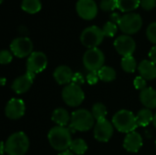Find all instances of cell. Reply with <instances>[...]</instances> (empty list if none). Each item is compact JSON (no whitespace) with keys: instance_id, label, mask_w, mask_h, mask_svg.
Here are the masks:
<instances>
[{"instance_id":"d6986e66","label":"cell","mask_w":156,"mask_h":155,"mask_svg":"<svg viewBox=\"0 0 156 155\" xmlns=\"http://www.w3.org/2000/svg\"><path fill=\"white\" fill-rule=\"evenodd\" d=\"M140 101L147 109L156 108V90L153 88H145L140 92Z\"/></svg>"},{"instance_id":"7bdbcfd3","label":"cell","mask_w":156,"mask_h":155,"mask_svg":"<svg viewBox=\"0 0 156 155\" xmlns=\"http://www.w3.org/2000/svg\"><path fill=\"white\" fill-rule=\"evenodd\" d=\"M155 148H156V141H155Z\"/></svg>"},{"instance_id":"52a82bcc","label":"cell","mask_w":156,"mask_h":155,"mask_svg":"<svg viewBox=\"0 0 156 155\" xmlns=\"http://www.w3.org/2000/svg\"><path fill=\"white\" fill-rule=\"evenodd\" d=\"M118 26L124 33V35L136 34L143 26L142 16L137 13H127L122 16Z\"/></svg>"},{"instance_id":"cb8c5ba5","label":"cell","mask_w":156,"mask_h":155,"mask_svg":"<svg viewBox=\"0 0 156 155\" xmlns=\"http://www.w3.org/2000/svg\"><path fill=\"white\" fill-rule=\"evenodd\" d=\"M100 79L105 82H112L116 79V71L113 68L109 66H103L98 71Z\"/></svg>"},{"instance_id":"b9f144b4","label":"cell","mask_w":156,"mask_h":155,"mask_svg":"<svg viewBox=\"0 0 156 155\" xmlns=\"http://www.w3.org/2000/svg\"><path fill=\"white\" fill-rule=\"evenodd\" d=\"M3 2H4V0H0V3H1V4H2Z\"/></svg>"},{"instance_id":"f1b7e54d","label":"cell","mask_w":156,"mask_h":155,"mask_svg":"<svg viewBox=\"0 0 156 155\" xmlns=\"http://www.w3.org/2000/svg\"><path fill=\"white\" fill-rule=\"evenodd\" d=\"M100 7L105 12L114 11L118 8V3L117 0H101L100 3Z\"/></svg>"},{"instance_id":"30bf717a","label":"cell","mask_w":156,"mask_h":155,"mask_svg":"<svg viewBox=\"0 0 156 155\" xmlns=\"http://www.w3.org/2000/svg\"><path fill=\"white\" fill-rule=\"evenodd\" d=\"M114 48L117 52L123 57L133 56L136 48L134 39L129 35H121L114 40Z\"/></svg>"},{"instance_id":"5bb4252c","label":"cell","mask_w":156,"mask_h":155,"mask_svg":"<svg viewBox=\"0 0 156 155\" xmlns=\"http://www.w3.org/2000/svg\"><path fill=\"white\" fill-rule=\"evenodd\" d=\"M26 106L20 99H11L5 105V114L10 120H18L24 116Z\"/></svg>"},{"instance_id":"d6a6232c","label":"cell","mask_w":156,"mask_h":155,"mask_svg":"<svg viewBox=\"0 0 156 155\" xmlns=\"http://www.w3.org/2000/svg\"><path fill=\"white\" fill-rule=\"evenodd\" d=\"M87 82L90 85H95L100 79L98 71H90V73L87 75Z\"/></svg>"},{"instance_id":"4dcf8cb0","label":"cell","mask_w":156,"mask_h":155,"mask_svg":"<svg viewBox=\"0 0 156 155\" xmlns=\"http://www.w3.org/2000/svg\"><path fill=\"white\" fill-rule=\"evenodd\" d=\"M13 59V53L9 50L3 49L0 53V63L3 65L8 64Z\"/></svg>"},{"instance_id":"1f68e13d","label":"cell","mask_w":156,"mask_h":155,"mask_svg":"<svg viewBox=\"0 0 156 155\" xmlns=\"http://www.w3.org/2000/svg\"><path fill=\"white\" fill-rule=\"evenodd\" d=\"M133 85H134V87H135L136 90H143L145 88H147L146 87V85H147L146 84V79H144L142 76H138V77H136L134 79Z\"/></svg>"},{"instance_id":"d590c367","label":"cell","mask_w":156,"mask_h":155,"mask_svg":"<svg viewBox=\"0 0 156 155\" xmlns=\"http://www.w3.org/2000/svg\"><path fill=\"white\" fill-rule=\"evenodd\" d=\"M84 82V79L82 77V75H80V73H75L73 76V79H72V83L75 84H82Z\"/></svg>"},{"instance_id":"ffe728a7","label":"cell","mask_w":156,"mask_h":155,"mask_svg":"<svg viewBox=\"0 0 156 155\" xmlns=\"http://www.w3.org/2000/svg\"><path fill=\"white\" fill-rule=\"evenodd\" d=\"M70 119L71 116L63 108L56 109L51 115V120L53 121V122L56 123L58 126H61V127H66L70 122Z\"/></svg>"},{"instance_id":"4fadbf2b","label":"cell","mask_w":156,"mask_h":155,"mask_svg":"<svg viewBox=\"0 0 156 155\" xmlns=\"http://www.w3.org/2000/svg\"><path fill=\"white\" fill-rule=\"evenodd\" d=\"M78 15L85 20H92L98 14V6L94 0H79L76 4Z\"/></svg>"},{"instance_id":"7a4b0ae2","label":"cell","mask_w":156,"mask_h":155,"mask_svg":"<svg viewBox=\"0 0 156 155\" xmlns=\"http://www.w3.org/2000/svg\"><path fill=\"white\" fill-rule=\"evenodd\" d=\"M5 153L8 155H25L29 149V139L23 132L11 134L5 143Z\"/></svg>"},{"instance_id":"8fae6325","label":"cell","mask_w":156,"mask_h":155,"mask_svg":"<svg viewBox=\"0 0 156 155\" xmlns=\"http://www.w3.org/2000/svg\"><path fill=\"white\" fill-rule=\"evenodd\" d=\"M48 65L47 56L41 51L33 52L27 60V71L37 74L43 71Z\"/></svg>"},{"instance_id":"9a60e30c","label":"cell","mask_w":156,"mask_h":155,"mask_svg":"<svg viewBox=\"0 0 156 155\" xmlns=\"http://www.w3.org/2000/svg\"><path fill=\"white\" fill-rule=\"evenodd\" d=\"M35 75L36 74H34V73L27 71L26 74L17 77L12 82V85H11L12 90L17 94L26 93L31 88V86L33 84V80L35 79Z\"/></svg>"},{"instance_id":"4316f807","label":"cell","mask_w":156,"mask_h":155,"mask_svg":"<svg viewBox=\"0 0 156 155\" xmlns=\"http://www.w3.org/2000/svg\"><path fill=\"white\" fill-rule=\"evenodd\" d=\"M91 114L94 117L96 122L104 120V119H106V116H107V108L104 104H102L101 102L95 103L92 106Z\"/></svg>"},{"instance_id":"8992f818","label":"cell","mask_w":156,"mask_h":155,"mask_svg":"<svg viewBox=\"0 0 156 155\" xmlns=\"http://www.w3.org/2000/svg\"><path fill=\"white\" fill-rule=\"evenodd\" d=\"M61 95L64 102L69 107L80 106L85 98L84 91L80 86L72 82L66 85V87L62 90Z\"/></svg>"},{"instance_id":"6da1fadb","label":"cell","mask_w":156,"mask_h":155,"mask_svg":"<svg viewBox=\"0 0 156 155\" xmlns=\"http://www.w3.org/2000/svg\"><path fill=\"white\" fill-rule=\"evenodd\" d=\"M48 139L51 147L58 152H64L69 149L73 141L70 130L61 126L53 127L48 132Z\"/></svg>"},{"instance_id":"f35d334b","label":"cell","mask_w":156,"mask_h":155,"mask_svg":"<svg viewBox=\"0 0 156 155\" xmlns=\"http://www.w3.org/2000/svg\"><path fill=\"white\" fill-rule=\"evenodd\" d=\"M5 152V144L4 142H2L1 143V155H4Z\"/></svg>"},{"instance_id":"d4e9b609","label":"cell","mask_w":156,"mask_h":155,"mask_svg":"<svg viewBox=\"0 0 156 155\" xmlns=\"http://www.w3.org/2000/svg\"><path fill=\"white\" fill-rule=\"evenodd\" d=\"M69 149L75 154L82 155L87 152L88 144H87V143L83 139H80L79 138V139H75V140L72 141Z\"/></svg>"},{"instance_id":"603a6c76","label":"cell","mask_w":156,"mask_h":155,"mask_svg":"<svg viewBox=\"0 0 156 155\" xmlns=\"http://www.w3.org/2000/svg\"><path fill=\"white\" fill-rule=\"evenodd\" d=\"M118 8L122 12L131 13L141 5V0H117Z\"/></svg>"},{"instance_id":"836d02e7","label":"cell","mask_w":156,"mask_h":155,"mask_svg":"<svg viewBox=\"0 0 156 155\" xmlns=\"http://www.w3.org/2000/svg\"><path fill=\"white\" fill-rule=\"evenodd\" d=\"M141 6L146 10H153L156 6V0H141Z\"/></svg>"},{"instance_id":"277c9868","label":"cell","mask_w":156,"mask_h":155,"mask_svg":"<svg viewBox=\"0 0 156 155\" xmlns=\"http://www.w3.org/2000/svg\"><path fill=\"white\" fill-rule=\"evenodd\" d=\"M95 119L91 114V111H89L85 109H80L72 112L70 119V129L79 132H88L94 125Z\"/></svg>"},{"instance_id":"484cf974","label":"cell","mask_w":156,"mask_h":155,"mask_svg":"<svg viewBox=\"0 0 156 155\" xmlns=\"http://www.w3.org/2000/svg\"><path fill=\"white\" fill-rule=\"evenodd\" d=\"M121 66L122 69L127 73H133L136 70V69H138L137 62L133 56L123 57L121 61Z\"/></svg>"},{"instance_id":"ba28073f","label":"cell","mask_w":156,"mask_h":155,"mask_svg":"<svg viewBox=\"0 0 156 155\" xmlns=\"http://www.w3.org/2000/svg\"><path fill=\"white\" fill-rule=\"evenodd\" d=\"M105 56L98 48H90L83 55V65L89 71H99L104 65Z\"/></svg>"},{"instance_id":"74e56055","label":"cell","mask_w":156,"mask_h":155,"mask_svg":"<svg viewBox=\"0 0 156 155\" xmlns=\"http://www.w3.org/2000/svg\"><path fill=\"white\" fill-rule=\"evenodd\" d=\"M58 155H75V153H73L71 151H69V150H67V151H64V152H61Z\"/></svg>"},{"instance_id":"7c38bea8","label":"cell","mask_w":156,"mask_h":155,"mask_svg":"<svg viewBox=\"0 0 156 155\" xmlns=\"http://www.w3.org/2000/svg\"><path fill=\"white\" fill-rule=\"evenodd\" d=\"M93 134L98 142L107 143L113 135V124L106 119L98 121L94 126Z\"/></svg>"},{"instance_id":"60d3db41","label":"cell","mask_w":156,"mask_h":155,"mask_svg":"<svg viewBox=\"0 0 156 155\" xmlns=\"http://www.w3.org/2000/svg\"><path fill=\"white\" fill-rule=\"evenodd\" d=\"M153 123H154V126L155 127V129H156V113L154 114V121H153Z\"/></svg>"},{"instance_id":"e575fe53","label":"cell","mask_w":156,"mask_h":155,"mask_svg":"<svg viewBox=\"0 0 156 155\" xmlns=\"http://www.w3.org/2000/svg\"><path fill=\"white\" fill-rule=\"evenodd\" d=\"M121 18H122V16H120V14H118L116 12H113V13H112L110 15V21L112 22V23H114V24H116V25L119 24Z\"/></svg>"},{"instance_id":"44dd1931","label":"cell","mask_w":156,"mask_h":155,"mask_svg":"<svg viewBox=\"0 0 156 155\" xmlns=\"http://www.w3.org/2000/svg\"><path fill=\"white\" fill-rule=\"evenodd\" d=\"M154 117V115L153 114V112L150 109H147V108L142 109L136 114L137 125L141 126V127H145V126L149 125L151 122H153Z\"/></svg>"},{"instance_id":"e0dca14e","label":"cell","mask_w":156,"mask_h":155,"mask_svg":"<svg viewBox=\"0 0 156 155\" xmlns=\"http://www.w3.org/2000/svg\"><path fill=\"white\" fill-rule=\"evenodd\" d=\"M73 76L74 73L72 72L71 69L65 65L57 67L53 72V77L57 83H58L59 85H68L71 83Z\"/></svg>"},{"instance_id":"f546056e","label":"cell","mask_w":156,"mask_h":155,"mask_svg":"<svg viewBox=\"0 0 156 155\" xmlns=\"http://www.w3.org/2000/svg\"><path fill=\"white\" fill-rule=\"evenodd\" d=\"M146 37L150 42L156 45V22L151 23L146 29Z\"/></svg>"},{"instance_id":"ac0fdd59","label":"cell","mask_w":156,"mask_h":155,"mask_svg":"<svg viewBox=\"0 0 156 155\" xmlns=\"http://www.w3.org/2000/svg\"><path fill=\"white\" fill-rule=\"evenodd\" d=\"M140 75L146 80H152L156 78V64L151 60H142L138 65Z\"/></svg>"},{"instance_id":"3957f363","label":"cell","mask_w":156,"mask_h":155,"mask_svg":"<svg viewBox=\"0 0 156 155\" xmlns=\"http://www.w3.org/2000/svg\"><path fill=\"white\" fill-rule=\"evenodd\" d=\"M112 124L118 132L126 134L134 132L138 127L136 115L128 110H121L117 111L112 117Z\"/></svg>"},{"instance_id":"83f0119b","label":"cell","mask_w":156,"mask_h":155,"mask_svg":"<svg viewBox=\"0 0 156 155\" xmlns=\"http://www.w3.org/2000/svg\"><path fill=\"white\" fill-rule=\"evenodd\" d=\"M117 30H118V25H116L111 21H108L102 26V32H103L104 37H112L117 33Z\"/></svg>"},{"instance_id":"5b68a950","label":"cell","mask_w":156,"mask_h":155,"mask_svg":"<svg viewBox=\"0 0 156 155\" xmlns=\"http://www.w3.org/2000/svg\"><path fill=\"white\" fill-rule=\"evenodd\" d=\"M104 38V35L102 32V28H100L97 26H91L86 27L80 34V42L81 44L90 48H98Z\"/></svg>"},{"instance_id":"9c48e42d","label":"cell","mask_w":156,"mask_h":155,"mask_svg":"<svg viewBox=\"0 0 156 155\" xmlns=\"http://www.w3.org/2000/svg\"><path fill=\"white\" fill-rule=\"evenodd\" d=\"M10 50L16 58H23L29 57L33 53V43L28 37H16L11 42Z\"/></svg>"},{"instance_id":"ab89813d","label":"cell","mask_w":156,"mask_h":155,"mask_svg":"<svg viewBox=\"0 0 156 155\" xmlns=\"http://www.w3.org/2000/svg\"><path fill=\"white\" fill-rule=\"evenodd\" d=\"M5 84V78H2V79H1V85L4 86Z\"/></svg>"},{"instance_id":"2e32d148","label":"cell","mask_w":156,"mask_h":155,"mask_svg":"<svg viewBox=\"0 0 156 155\" xmlns=\"http://www.w3.org/2000/svg\"><path fill=\"white\" fill-rule=\"evenodd\" d=\"M143 146V138L137 132H132L126 134L123 141V147L129 153H138Z\"/></svg>"},{"instance_id":"7402d4cb","label":"cell","mask_w":156,"mask_h":155,"mask_svg":"<svg viewBox=\"0 0 156 155\" xmlns=\"http://www.w3.org/2000/svg\"><path fill=\"white\" fill-rule=\"evenodd\" d=\"M21 8L28 14H36L41 9L40 0H22Z\"/></svg>"},{"instance_id":"8d00e7d4","label":"cell","mask_w":156,"mask_h":155,"mask_svg":"<svg viewBox=\"0 0 156 155\" xmlns=\"http://www.w3.org/2000/svg\"><path fill=\"white\" fill-rule=\"evenodd\" d=\"M149 58L151 61H153L154 64H156V45L151 48L149 52Z\"/></svg>"}]
</instances>
